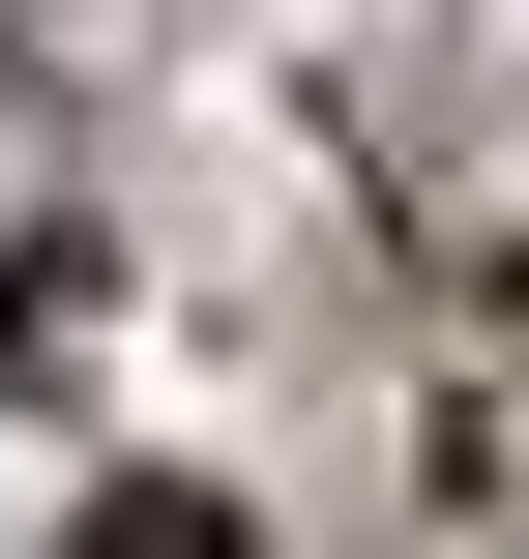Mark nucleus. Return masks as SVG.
<instances>
[{
    "instance_id": "f257e3e1",
    "label": "nucleus",
    "mask_w": 529,
    "mask_h": 559,
    "mask_svg": "<svg viewBox=\"0 0 529 559\" xmlns=\"http://www.w3.org/2000/svg\"><path fill=\"white\" fill-rule=\"evenodd\" d=\"M59 559H236V501H206V472H118V501H88Z\"/></svg>"
}]
</instances>
